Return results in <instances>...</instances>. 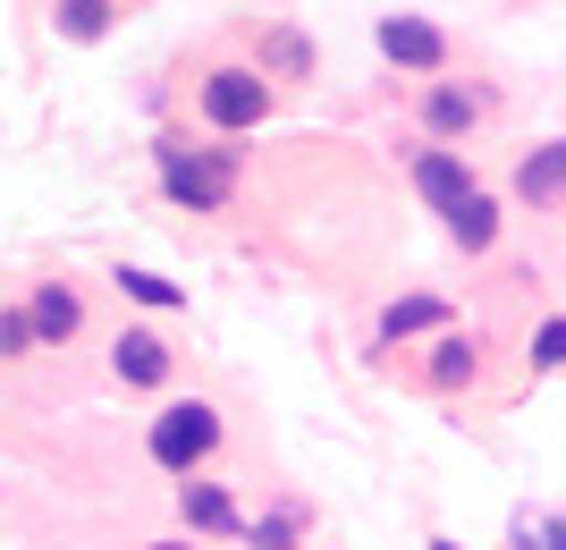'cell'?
<instances>
[{
	"label": "cell",
	"mask_w": 566,
	"mask_h": 550,
	"mask_svg": "<svg viewBox=\"0 0 566 550\" xmlns=\"http://www.w3.org/2000/svg\"><path fill=\"white\" fill-rule=\"evenodd\" d=\"M153 169H161V195L178 204V212H229V187H237V153L229 144L153 136Z\"/></svg>",
	"instance_id": "6da1fadb"
},
{
	"label": "cell",
	"mask_w": 566,
	"mask_h": 550,
	"mask_svg": "<svg viewBox=\"0 0 566 550\" xmlns=\"http://www.w3.org/2000/svg\"><path fill=\"white\" fill-rule=\"evenodd\" d=\"M271 111H280V85L254 60H220V69L195 76V120L212 127V136H254Z\"/></svg>",
	"instance_id": "7a4b0ae2"
},
{
	"label": "cell",
	"mask_w": 566,
	"mask_h": 550,
	"mask_svg": "<svg viewBox=\"0 0 566 550\" xmlns=\"http://www.w3.org/2000/svg\"><path fill=\"white\" fill-rule=\"evenodd\" d=\"M220 407L212 398H169L161 415H153V424H144V457H153V466H161V475H203V466H212V449H220Z\"/></svg>",
	"instance_id": "3957f363"
},
{
	"label": "cell",
	"mask_w": 566,
	"mask_h": 550,
	"mask_svg": "<svg viewBox=\"0 0 566 550\" xmlns=\"http://www.w3.org/2000/svg\"><path fill=\"white\" fill-rule=\"evenodd\" d=\"M380 60L406 69V76H440L449 69V34L431 18H415V9H389V18H380Z\"/></svg>",
	"instance_id": "277c9868"
},
{
	"label": "cell",
	"mask_w": 566,
	"mask_h": 550,
	"mask_svg": "<svg viewBox=\"0 0 566 550\" xmlns=\"http://www.w3.org/2000/svg\"><path fill=\"white\" fill-rule=\"evenodd\" d=\"M169 373H178V347H169L161 331L127 322V331L111 339V382L118 390H169Z\"/></svg>",
	"instance_id": "5b68a950"
},
{
	"label": "cell",
	"mask_w": 566,
	"mask_h": 550,
	"mask_svg": "<svg viewBox=\"0 0 566 550\" xmlns=\"http://www.w3.org/2000/svg\"><path fill=\"white\" fill-rule=\"evenodd\" d=\"M25 331H34V347H69V339L85 331V297H76L69 280H34V297H25Z\"/></svg>",
	"instance_id": "8992f818"
},
{
	"label": "cell",
	"mask_w": 566,
	"mask_h": 550,
	"mask_svg": "<svg viewBox=\"0 0 566 550\" xmlns=\"http://www.w3.org/2000/svg\"><path fill=\"white\" fill-rule=\"evenodd\" d=\"M178 517H187V533L195 542H237V500H229V482H203V475H187L178 482Z\"/></svg>",
	"instance_id": "52a82bcc"
},
{
	"label": "cell",
	"mask_w": 566,
	"mask_h": 550,
	"mask_svg": "<svg viewBox=\"0 0 566 550\" xmlns=\"http://www.w3.org/2000/svg\"><path fill=\"white\" fill-rule=\"evenodd\" d=\"M516 204H524V212H558V204H566V136L533 144V153L516 162Z\"/></svg>",
	"instance_id": "ba28073f"
},
{
	"label": "cell",
	"mask_w": 566,
	"mask_h": 550,
	"mask_svg": "<svg viewBox=\"0 0 566 550\" xmlns=\"http://www.w3.org/2000/svg\"><path fill=\"white\" fill-rule=\"evenodd\" d=\"M254 69L271 76V85H305L313 76V43L296 34V25H254Z\"/></svg>",
	"instance_id": "9c48e42d"
},
{
	"label": "cell",
	"mask_w": 566,
	"mask_h": 550,
	"mask_svg": "<svg viewBox=\"0 0 566 550\" xmlns=\"http://www.w3.org/2000/svg\"><path fill=\"white\" fill-rule=\"evenodd\" d=\"M415 195H423L431 212H449L457 195H473L465 153H449V144H423V153H415Z\"/></svg>",
	"instance_id": "30bf717a"
},
{
	"label": "cell",
	"mask_w": 566,
	"mask_h": 550,
	"mask_svg": "<svg viewBox=\"0 0 566 550\" xmlns=\"http://www.w3.org/2000/svg\"><path fill=\"white\" fill-rule=\"evenodd\" d=\"M440 220H449V238L465 246V255H491V246H499V204H491L482 187H473V195H457V204H449Z\"/></svg>",
	"instance_id": "8fae6325"
},
{
	"label": "cell",
	"mask_w": 566,
	"mask_h": 550,
	"mask_svg": "<svg viewBox=\"0 0 566 550\" xmlns=\"http://www.w3.org/2000/svg\"><path fill=\"white\" fill-rule=\"evenodd\" d=\"M473 373H482V347H473V339H457V331L431 339V356H423L431 390H473Z\"/></svg>",
	"instance_id": "7c38bea8"
},
{
	"label": "cell",
	"mask_w": 566,
	"mask_h": 550,
	"mask_svg": "<svg viewBox=\"0 0 566 550\" xmlns=\"http://www.w3.org/2000/svg\"><path fill=\"white\" fill-rule=\"evenodd\" d=\"M118 25V0H51V34L60 43H102Z\"/></svg>",
	"instance_id": "4fadbf2b"
},
{
	"label": "cell",
	"mask_w": 566,
	"mask_h": 550,
	"mask_svg": "<svg viewBox=\"0 0 566 550\" xmlns=\"http://www.w3.org/2000/svg\"><path fill=\"white\" fill-rule=\"evenodd\" d=\"M473 120H482V94H465V85H431V94H423V127H431L440 144L465 136Z\"/></svg>",
	"instance_id": "5bb4252c"
},
{
	"label": "cell",
	"mask_w": 566,
	"mask_h": 550,
	"mask_svg": "<svg viewBox=\"0 0 566 550\" xmlns=\"http://www.w3.org/2000/svg\"><path fill=\"white\" fill-rule=\"evenodd\" d=\"M423 331H449V305H440V297H398V305L380 313V347H398V339H423Z\"/></svg>",
	"instance_id": "9a60e30c"
},
{
	"label": "cell",
	"mask_w": 566,
	"mask_h": 550,
	"mask_svg": "<svg viewBox=\"0 0 566 550\" xmlns=\"http://www.w3.org/2000/svg\"><path fill=\"white\" fill-rule=\"evenodd\" d=\"M118 297L144 305V313H178V305H187V288L169 280V271H144V263H118Z\"/></svg>",
	"instance_id": "2e32d148"
},
{
	"label": "cell",
	"mask_w": 566,
	"mask_h": 550,
	"mask_svg": "<svg viewBox=\"0 0 566 550\" xmlns=\"http://www.w3.org/2000/svg\"><path fill=\"white\" fill-rule=\"evenodd\" d=\"M296 526H305V508H280V517H262V526H237L245 550H296Z\"/></svg>",
	"instance_id": "e0dca14e"
},
{
	"label": "cell",
	"mask_w": 566,
	"mask_h": 550,
	"mask_svg": "<svg viewBox=\"0 0 566 550\" xmlns=\"http://www.w3.org/2000/svg\"><path fill=\"white\" fill-rule=\"evenodd\" d=\"M524 356H533V373H558V364H566V322H558V313L533 331V347H524Z\"/></svg>",
	"instance_id": "ac0fdd59"
},
{
	"label": "cell",
	"mask_w": 566,
	"mask_h": 550,
	"mask_svg": "<svg viewBox=\"0 0 566 550\" xmlns=\"http://www.w3.org/2000/svg\"><path fill=\"white\" fill-rule=\"evenodd\" d=\"M18 356H34V331H25V305H18V313H0V364H18Z\"/></svg>",
	"instance_id": "d6986e66"
},
{
	"label": "cell",
	"mask_w": 566,
	"mask_h": 550,
	"mask_svg": "<svg viewBox=\"0 0 566 550\" xmlns=\"http://www.w3.org/2000/svg\"><path fill=\"white\" fill-rule=\"evenodd\" d=\"M144 550H203L195 533H169V542H144Z\"/></svg>",
	"instance_id": "ffe728a7"
},
{
	"label": "cell",
	"mask_w": 566,
	"mask_h": 550,
	"mask_svg": "<svg viewBox=\"0 0 566 550\" xmlns=\"http://www.w3.org/2000/svg\"><path fill=\"white\" fill-rule=\"evenodd\" d=\"M542 542H549V550H566V517H549V526H542Z\"/></svg>",
	"instance_id": "44dd1931"
},
{
	"label": "cell",
	"mask_w": 566,
	"mask_h": 550,
	"mask_svg": "<svg viewBox=\"0 0 566 550\" xmlns=\"http://www.w3.org/2000/svg\"><path fill=\"white\" fill-rule=\"evenodd\" d=\"M423 550H457V542H423Z\"/></svg>",
	"instance_id": "7402d4cb"
}]
</instances>
